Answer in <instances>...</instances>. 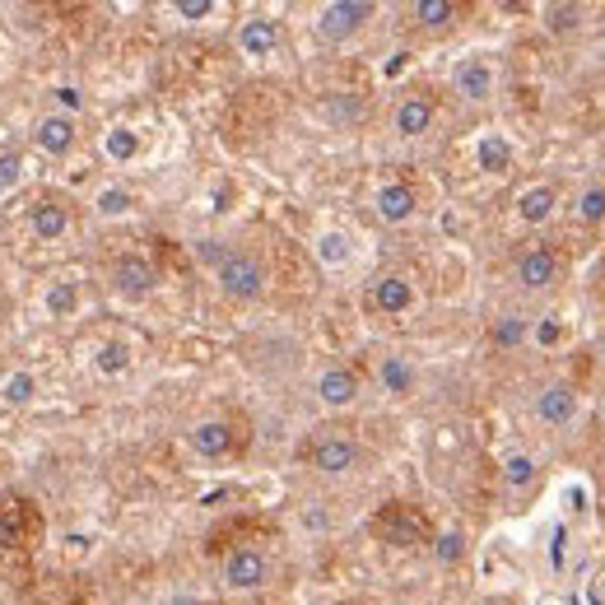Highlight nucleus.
<instances>
[{
  "label": "nucleus",
  "instance_id": "2",
  "mask_svg": "<svg viewBox=\"0 0 605 605\" xmlns=\"http://www.w3.org/2000/svg\"><path fill=\"white\" fill-rule=\"evenodd\" d=\"M368 19H373V5H368V0H331V5H322V14H317V38L350 42Z\"/></svg>",
  "mask_w": 605,
  "mask_h": 605
},
{
  "label": "nucleus",
  "instance_id": "12",
  "mask_svg": "<svg viewBox=\"0 0 605 605\" xmlns=\"http://www.w3.org/2000/svg\"><path fill=\"white\" fill-rule=\"evenodd\" d=\"M410 303H415V289H410V280H405V275H382V280L373 284V308L377 312L401 317Z\"/></svg>",
  "mask_w": 605,
  "mask_h": 605
},
{
  "label": "nucleus",
  "instance_id": "27",
  "mask_svg": "<svg viewBox=\"0 0 605 605\" xmlns=\"http://www.w3.org/2000/svg\"><path fill=\"white\" fill-rule=\"evenodd\" d=\"M526 340V317H503V322L494 326V345L498 350H517Z\"/></svg>",
  "mask_w": 605,
  "mask_h": 605
},
{
  "label": "nucleus",
  "instance_id": "17",
  "mask_svg": "<svg viewBox=\"0 0 605 605\" xmlns=\"http://www.w3.org/2000/svg\"><path fill=\"white\" fill-rule=\"evenodd\" d=\"M377 382H382V391H391V396H410V391H415V368H410L401 354H387V359L377 363Z\"/></svg>",
  "mask_w": 605,
  "mask_h": 605
},
{
  "label": "nucleus",
  "instance_id": "16",
  "mask_svg": "<svg viewBox=\"0 0 605 605\" xmlns=\"http://www.w3.org/2000/svg\"><path fill=\"white\" fill-rule=\"evenodd\" d=\"M429 126H433V103L429 98H405L401 108H396V131H401L405 140L424 135Z\"/></svg>",
  "mask_w": 605,
  "mask_h": 605
},
{
  "label": "nucleus",
  "instance_id": "6",
  "mask_svg": "<svg viewBox=\"0 0 605 605\" xmlns=\"http://www.w3.org/2000/svg\"><path fill=\"white\" fill-rule=\"evenodd\" d=\"M359 443H350V438H322V443H312L308 461H312V471H322V475H345L359 466Z\"/></svg>",
  "mask_w": 605,
  "mask_h": 605
},
{
  "label": "nucleus",
  "instance_id": "33",
  "mask_svg": "<svg viewBox=\"0 0 605 605\" xmlns=\"http://www.w3.org/2000/svg\"><path fill=\"white\" fill-rule=\"evenodd\" d=\"M56 103H61V117H70V112L84 108V98H80V89H75V84H61V89H56Z\"/></svg>",
  "mask_w": 605,
  "mask_h": 605
},
{
  "label": "nucleus",
  "instance_id": "4",
  "mask_svg": "<svg viewBox=\"0 0 605 605\" xmlns=\"http://www.w3.org/2000/svg\"><path fill=\"white\" fill-rule=\"evenodd\" d=\"M270 578V564H266V554L261 550H233L229 559H224V582H229L233 592H256L261 582Z\"/></svg>",
  "mask_w": 605,
  "mask_h": 605
},
{
  "label": "nucleus",
  "instance_id": "10",
  "mask_svg": "<svg viewBox=\"0 0 605 605\" xmlns=\"http://www.w3.org/2000/svg\"><path fill=\"white\" fill-rule=\"evenodd\" d=\"M238 47H242V56H270L275 47H280V24L275 19H266V14H256V19H247V24L238 28Z\"/></svg>",
  "mask_w": 605,
  "mask_h": 605
},
{
  "label": "nucleus",
  "instance_id": "35",
  "mask_svg": "<svg viewBox=\"0 0 605 605\" xmlns=\"http://www.w3.org/2000/svg\"><path fill=\"white\" fill-rule=\"evenodd\" d=\"M554 340H559V326L545 322V326H540V345H554Z\"/></svg>",
  "mask_w": 605,
  "mask_h": 605
},
{
  "label": "nucleus",
  "instance_id": "28",
  "mask_svg": "<svg viewBox=\"0 0 605 605\" xmlns=\"http://www.w3.org/2000/svg\"><path fill=\"white\" fill-rule=\"evenodd\" d=\"M480 168L484 173H503V168H508V145H503L498 135L480 140Z\"/></svg>",
  "mask_w": 605,
  "mask_h": 605
},
{
  "label": "nucleus",
  "instance_id": "21",
  "mask_svg": "<svg viewBox=\"0 0 605 605\" xmlns=\"http://www.w3.org/2000/svg\"><path fill=\"white\" fill-rule=\"evenodd\" d=\"M312 252H317V261H322L326 270H340L354 256V247H350V238H345V233H322V238L312 242Z\"/></svg>",
  "mask_w": 605,
  "mask_h": 605
},
{
  "label": "nucleus",
  "instance_id": "20",
  "mask_svg": "<svg viewBox=\"0 0 605 605\" xmlns=\"http://www.w3.org/2000/svg\"><path fill=\"white\" fill-rule=\"evenodd\" d=\"M517 215H522L526 224H545V219L554 215V187H531V191H522V201H517Z\"/></svg>",
  "mask_w": 605,
  "mask_h": 605
},
{
  "label": "nucleus",
  "instance_id": "8",
  "mask_svg": "<svg viewBox=\"0 0 605 605\" xmlns=\"http://www.w3.org/2000/svg\"><path fill=\"white\" fill-rule=\"evenodd\" d=\"M33 145H38L47 159H61V154H70V145H75V117L47 112V117L38 121V131H33Z\"/></svg>",
  "mask_w": 605,
  "mask_h": 605
},
{
  "label": "nucleus",
  "instance_id": "26",
  "mask_svg": "<svg viewBox=\"0 0 605 605\" xmlns=\"http://www.w3.org/2000/svg\"><path fill=\"white\" fill-rule=\"evenodd\" d=\"M0 396L10 405H28L33 396H38V377L33 373H10L5 377V387H0Z\"/></svg>",
  "mask_w": 605,
  "mask_h": 605
},
{
  "label": "nucleus",
  "instance_id": "5",
  "mask_svg": "<svg viewBox=\"0 0 605 605\" xmlns=\"http://www.w3.org/2000/svg\"><path fill=\"white\" fill-rule=\"evenodd\" d=\"M536 419L545 429H568V424L578 419V396H573V387L550 382V387L536 396Z\"/></svg>",
  "mask_w": 605,
  "mask_h": 605
},
{
  "label": "nucleus",
  "instance_id": "32",
  "mask_svg": "<svg viewBox=\"0 0 605 605\" xmlns=\"http://www.w3.org/2000/svg\"><path fill=\"white\" fill-rule=\"evenodd\" d=\"M578 5H550V19H545V24H550V28H559V33H564V28H573V24H578Z\"/></svg>",
  "mask_w": 605,
  "mask_h": 605
},
{
  "label": "nucleus",
  "instance_id": "22",
  "mask_svg": "<svg viewBox=\"0 0 605 605\" xmlns=\"http://www.w3.org/2000/svg\"><path fill=\"white\" fill-rule=\"evenodd\" d=\"M42 308L52 312V317H75V308H80V289L70 280H56L52 289H47V298H42Z\"/></svg>",
  "mask_w": 605,
  "mask_h": 605
},
{
  "label": "nucleus",
  "instance_id": "15",
  "mask_svg": "<svg viewBox=\"0 0 605 605\" xmlns=\"http://www.w3.org/2000/svg\"><path fill=\"white\" fill-rule=\"evenodd\" d=\"M191 447H196L201 457H224V452L233 447V429L224 424V419H205V424L191 429Z\"/></svg>",
  "mask_w": 605,
  "mask_h": 605
},
{
  "label": "nucleus",
  "instance_id": "1",
  "mask_svg": "<svg viewBox=\"0 0 605 605\" xmlns=\"http://www.w3.org/2000/svg\"><path fill=\"white\" fill-rule=\"evenodd\" d=\"M215 280L219 289L238 303H252V298L266 294V266L256 261L252 252H224L215 261Z\"/></svg>",
  "mask_w": 605,
  "mask_h": 605
},
{
  "label": "nucleus",
  "instance_id": "23",
  "mask_svg": "<svg viewBox=\"0 0 605 605\" xmlns=\"http://www.w3.org/2000/svg\"><path fill=\"white\" fill-rule=\"evenodd\" d=\"M503 484H508L512 494H522V489H531V484H536V461L526 457V452L508 457V461H503Z\"/></svg>",
  "mask_w": 605,
  "mask_h": 605
},
{
  "label": "nucleus",
  "instance_id": "18",
  "mask_svg": "<svg viewBox=\"0 0 605 605\" xmlns=\"http://www.w3.org/2000/svg\"><path fill=\"white\" fill-rule=\"evenodd\" d=\"M131 363H135V354H131V345H126V340H108V345H98V354H94V368L103 377L131 373Z\"/></svg>",
  "mask_w": 605,
  "mask_h": 605
},
{
  "label": "nucleus",
  "instance_id": "29",
  "mask_svg": "<svg viewBox=\"0 0 605 605\" xmlns=\"http://www.w3.org/2000/svg\"><path fill=\"white\" fill-rule=\"evenodd\" d=\"M578 215L587 219V224H601V219H605V187H592V191H582V201H578Z\"/></svg>",
  "mask_w": 605,
  "mask_h": 605
},
{
  "label": "nucleus",
  "instance_id": "7",
  "mask_svg": "<svg viewBox=\"0 0 605 605\" xmlns=\"http://www.w3.org/2000/svg\"><path fill=\"white\" fill-rule=\"evenodd\" d=\"M554 280H559V261H554V252L531 247V252L517 256V284H522V289L540 294V289H550Z\"/></svg>",
  "mask_w": 605,
  "mask_h": 605
},
{
  "label": "nucleus",
  "instance_id": "31",
  "mask_svg": "<svg viewBox=\"0 0 605 605\" xmlns=\"http://www.w3.org/2000/svg\"><path fill=\"white\" fill-rule=\"evenodd\" d=\"M173 14L177 19H187V24H196V19H205V14H215V0H177Z\"/></svg>",
  "mask_w": 605,
  "mask_h": 605
},
{
  "label": "nucleus",
  "instance_id": "13",
  "mask_svg": "<svg viewBox=\"0 0 605 605\" xmlns=\"http://www.w3.org/2000/svg\"><path fill=\"white\" fill-rule=\"evenodd\" d=\"M377 219L382 224H405V219L415 215V191L405 187V182H387V187L377 191Z\"/></svg>",
  "mask_w": 605,
  "mask_h": 605
},
{
  "label": "nucleus",
  "instance_id": "24",
  "mask_svg": "<svg viewBox=\"0 0 605 605\" xmlns=\"http://www.w3.org/2000/svg\"><path fill=\"white\" fill-rule=\"evenodd\" d=\"M131 205H135V196L126 187H103L94 196V210L103 219H121V215H131Z\"/></svg>",
  "mask_w": 605,
  "mask_h": 605
},
{
  "label": "nucleus",
  "instance_id": "19",
  "mask_svg": "<svg viewBox=\"0 0 605 605\" xmlns=\"http://www.w3.org/2000/svg\"><path fill=\"white\" fill-rule=\"evenodd\" d=\"M103 154H108L112 163H131L135 154H140V135H135L131 126H112V131H103Z\"/></svg>",
  "mask_w": 605,
  "mask_h": 605
},
{
  "label": "nucleus",
  "instance_id": "30",
  "mask_svg": "<svg viewBox=\"0 0 605 605\" xmlns=\"http://www.w3.org/2000/svg\"><path fill=\"white\" fill-rule=\"evenodd\" d=\"M24 168H28V163L19 159V154H0V191L19 187V182H24Z\"/></svg>",
  "mask_w": 605,
  "mask_h": 605
},
{
  "label": "nucleus",
  "instance_id": "25",
  "mask_svg": "<svg viewBox=\"0 0 605 605\" xmlns=\"http://www.w3.org/2000/svg\"><path fill=\"white\" fill-rule=\"evenodd\" d=\"M410 14H415V24H424V28H443L457 19V5H452V0H419Z\"/></svg>",
  "mask_w": 605,
  "mask_h": 605
},
{
  "label": "nucleus",
  "instance_id": "34",
  "mask_svg": "<svg viewBox=\"0 0 605 605\" xmlns=\"http://www.w3.org/2000/svg\"><path fill=\"white\" fill-rule=\"evenodd\" d=\"M438 559H443V564H457V559H461V536H443V540H438Z\"/></svg>",
  "mask_w": 605,
  "mask_h": 605
},
{
  "label": "nucleus",
  "instance_id": "3",
  "mask_svg": "<svg viewBox=\"0 0 605 605\" xmlns=\"http://www.w3.org/2000/svg\"><path fill=\"white\" fill-rule=\"evenodd\" d=\"M154 284H159V275H154V266H149L145 256H117L112 261V289H117L121 298H149L154 294Z\"/></svg>",
  "mask_w": 605,
  "mask_h": 605
},
{
  "label": "nucleus",
  "instance_id": "14",
  "mask_svg": "<svg viewBox=\"0 0 605 605\" xmlns=\"http://www.w3.org/2000/svg\"><path fill=\"white\" fill-rule=\"evenodd\" d=\"M457 94L471 98V103H484V98L494 94V66L489 61H461L457 66Z\"/></svg>",
  "mask_w": 605,
  "mask_h": 605
},
{
  "label": "nucleus",
  "instance_id": "9",
  "mask_svg": "<svg viewBox=\"0 0 605 605\" xmlns=\"http://www.w3.org/2000/svg\"><path fill=\"white\" fill-rule=\"evenodd\" d=\"M28 229L38 242H61L70 233V210L61 201H38L28 210Z\"/></svg>",
  "mask_w": 605,
  "mask_h": 605
},
{
  "label": "nucleus",
  "instance_id": "11",
  "mask_svg": "<svg viewBox=\"0 0 605 605\" xmlns=\"http://www.w3.org/2000/svg\"><path fill=\"white\" fill-rule=\"evenodd\" d=\"M354 396H359V377H354L350 368H326V373L317 377V401L331 405V410L354 405Z\"/></svg>",
  "mask_w": 605,
  "mask_h": 605
}]
</instances>
